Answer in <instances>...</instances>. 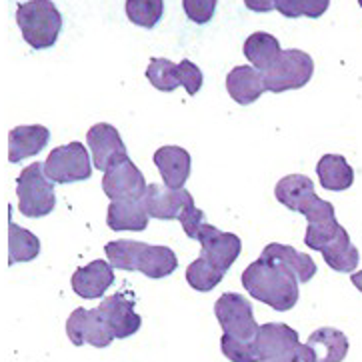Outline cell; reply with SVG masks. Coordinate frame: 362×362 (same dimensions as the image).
Returning <instances> with one entry per match:
<instances>
[{
    "mask_svg": "<svg viewBox=\"0 0 362 362\" xmlns=\"http://www.w3.org/2000/svg\"><path fill=\"white\" fill-rule=\"evenodd\" d=\"M298 279L291 269L284 264L258 258L252 264H248L243 272V286L250 292L252 298L269 304L270 308L286 313L298 303Z\"/></svg>",
    "mask_w": 362,
    "mask_h": 362,
    "instance_id": "6da1fadb",
    "label": "cell"
},
{
    "mask_svg": "<svg viewBox=\"0 0 362 362\" xmlns=\"http://www.w3.org/2000/svg\"><path fill=\"white\" fill-rule=\"evenodd\" d=\"M108 262L118 270H139L148 279L170 276L178 269V258L168 246L146 245L136 240H112L105 246Z\"/></svg>",
    "mask_w": 362,
    "mask_h": 362,
    "instance_id": "7a4b0ae2",
    "label": "cell"
},
{
    "mask_svg": "<svg viewBox=\"0 0 362 362\" xmlns=\"http://www.w3.org/2000/svg\"><path fill=\"white\" fill-rule=\"evenodd\" d=\"M144 202L151 216L158 221H178L188 238H199L200 226L204 224V212L197 209L188 190H175L166 185H148Z\"/></svg>",
    "mask_w": 362,
    "mask_h": 362,
    "instance_id": "3957f363",
    "label": "cell"
},
{
    "mask_svg": "<svg viewBox=\"0 0 362 362\" xmlns=\"http://www.w3.org/2000/svg\"><path fill=\"white\" fill-rule=\"evenodd\" d=\"M16 24L23 33V38L35 48L54 47L62 30V14L52 0H28L16 8Z\"/></svg>",
    "mask_w": 362,
    "mask_h": 362,
    "instance_id": "277c9868",
    "label": "cell"
},
{
    "mask_svg": "<svg viewBox=\"0 0 362 362\" xmlns=\"http://www.w3.org/2000/svg\"><path fill=\"white\" fill-rule=\"evenodd\" d=\"M18 211L28 218H40L54 211V182L45 173V164L35 163L23 168L16 178Z\"/></svg>",
    "mask_w": 362,
    "mask_h": 362,
    "instance_id": "5b68a950",
    "label": "cell"
},
{
    "mask_svg": "<svg viewBox=\"0 0 362 362\" xmlns=\"http://www.w3.org/2000/svg\"><path fill=\"white\" fill-rule=\"evenodd\" d=\"M315 74V60L298 48L282 50L279 60L264 72V86L269 93H286L306 86Z\"/></svg>",
    "mask_w": 362,
    "mask_h": 362,
    "instance_id": "8992f818",
    "label": "cell"
},
{
    "mask_svg": "<svg viewBox=\"0 0 362 362\" xmlns=\"http://www.w3.org/2000/svg\"><path fill=\"white\" fill-rule=\"evenodd\" d=\"M214 315L218 318L222 334L243 342L257 340L260 327L255 320L252 304L246 296L236 292H224L214 304Z\"/></svg>",
    "mask_w": 362,
    "mask_h": 362,
    "instance_id": "52a82bcc",
    "label": "cell"
},
{
    "mask_svg": "<svg viewBox=\"0 0 362 362\" xmlns=\"http://www.w3.org/2000/svg\"><path fill=\"white\" fill-rule=\"evenodd\" d=\"M45 173L54 185L81 182L93 176L90 154L82 142H71L52 148L45 160Z\"/></svg>",
    "mask_w": 362,
    "mask_h": 362,
    "instance_id": "ba28073f",
    "label": "cell"
},
{
    "mask_svg": "<svg viewBox=\"0 0 362 362\" xmlns=\"http://www.w3.org/2000/svg\"><path fill=\"white\" fill-rule=\"evenodd\" d=\"M66 334L74 346L90 344L96 349H106L117 339L98 308H74L66 320Z\"/></svg>",
    "mask_w": 362,
    "mask_h": 362,
    "instance_id": "9c48e42d",
    "label": "cell"
},
{
    "mask_svg": "<svg viewBox=\"0 0 362 362\" xmlns=\"http://www.w3.org/2000/svg\"><path fill=\"white\" fill-rule=\"evenodd\" d=\"M197 240L200 243V257L206 258L211 264L221 269L222 272H228V269L234 264V260L243 252V240L236 234L222 233L209 222H204L200 226Z\"/></svg>",
    "mask_w": 362,
    "mask_h": 362,
    "instance_id": "30bf717a",
    "label": "cell"
},
{
    "mask_svg": "<svg viewBox=\"0 0 362 362\" xmlns=\"http://www.w3.org/2000/svg\"><path fill=\"white\" fill-rule=\"evenodd\" d=\"M146 188L148 185L144 180V175L130 158H124L115 166H110L103 176V190L110 202L144 199Z\"/></svg>",
    "mask_w": 362,
    "mask_h": 362,
    "instance_id": "8fae6325",
    "label": "cell"
},
{
    "mask_svg": "<svg viewBox=\"0 0 362 362\" xmlns=\"http://www.w3.org/2000/svg\"><path fill=\"white\" fill-rule=\"evenodd\" d=\"M304 216L308 221L306 234H304V245L313 250L322 252V248L330 245L339 236L340 228H342L337 221V216H334V206L320 197H316L313 204L304 211Z\"/></svg>",
    "mask_w": 362,
    "mask_h": 362,
    "instance_id": "7c38bea8",
    "label": "cell"
},
{
    "mask_svg": "<svg viewBox=\"0 0 362 362\" xmlns=\"http://www.w3.org/2000/svg\"><path fill=\"white\" fill-rule=\"evenodd\" d=\"M86 142H88L90 154H93L94 168H98L103 173H106L110 166H115L120 160L129 158L127 146L112 124L98 122V124L90 127L86 132Z\"/></svg>",
    "mask_w": 362,
    "mask_h": 362,
    "instance_id": "4fadbf2b",
    "label": "cell"
},
{
    "mask_svg": "<svg viewBox=\"0 0 362 362\" xmlns=\"http://www.w3.org/2000/svg\"><path fill=\"white\" fill-rule=\"evenodd\" d=\"M255 344H257L260 362H269L291 356L292 352L300 346V339H298V332L288 325L267 322V325L258 328Z\"/></svg>",
    "mask_w": 362,
    "mask_h": 362,
    "instance_id": "5bb4252c",
    "label": "cell"
},
{
    "mask_svg": "<svg viewBox=\"0 0 362 362\" xmlns=\"http://www.w3.org/2000/svg\"><path fill=\"white\" fill-rule=\"evenodd\" d=\"M100 315L112 328L117 339H129L134 332H139L142 325L141 315L134 310V300L127 294H112L106 296L103 303L98 304Z\"/></svg>",
    "mask_w": 362,
    "mask_h": 362,
    "instance_id": "9a60e30c",
    "label": "cell"
},
{
    "mask_svg": "<svg viewBox=\"0 0 362 362\" xmlns=\"http://www.w3.org/2000/svg\"><path fill=\"white\" fill-rule=\"evenodd\" d=\"M115 282V267L106 260H93L90 264L74 270L71 284L72 291L81 298H100Z\"/></svg>",
    "mask_w": 362,
    "mask_h": 362,
    "instance_id": "2e32d148",
    "label": "cell"
},
{
    "mask_svg": "<svg viewBox=\"0 0 362 362\" xmlns=\"http://www.w3.org/2000/svg\"><path fill=\"white\" fill-rule=\"evenodd\" d=\"M226 90L234 103H238L240 106L252 105L267 90L264 74L255 66H246V64L234 66L226 76Z\"/></svg>",
    "mask_w": 362,
    "mask_h": 362,
    "instance_id": "e0dca14e",
    "label": "cell"
},
{
    "mask_svg": "<svg viewBox=\"0 0 362 362\" xmlns=\"http://www.w3.org/2000/svg\"><path fill=\"white\" fill-rule=\"evenodd\" d=\"M152 160L163 176L164 185L180 190L190 176V154L180 146H163L154 152Z\"/></svg>",
    "mask_w": 362,
    "mask_h": 362,
    "instance_id": "ac0fdd59",
    "label": "cell"
},
{
    "mask_svg": "<svg viewBox=\"0 0 362 362\" xmlns=\"http://www.w3.org/2000/svg\"><path fill=\"white\" fill-rule=\"evenodd\" d=\"M274 197L292 212H300L313 204V200L318 197L315 190V182L306 175H288L281 178L274 187Z\"/></svg>",
    "mask_w": 362,
    "mask_h": 362,
    "instance_id": "d6986e66",
    "label": "cell"
},
{
    "mask_svg": "<svg viewBox=\"0 0 362 362\" xmlns=\"http://www.w3.org/2000/svg\"><path fill=\"white\" fill-rule=\"evenodd\" d=\"M50 141V130L42 124L14 127L8 132V160L18 164L42 151Z\"/></svg>",
    "mask_w": 362,
    "mask_h": 362,
    "instance_id": "ffe728a7",
    "label": "cell"
},
{
    "mask_svg": "<svg viewBox=\"0 0 362 362\" xmlns=\"http://www.w3.org/2000/svg\"><path fill=\"white\" fill-rule=\"evenodd\" d=\"M151 214L146 211L144 199L136 200H115L108 204L106 222L110 230H134L141 233L146 230Z\"/></svg>",
    "mask_w": 362,
    "mask_h": 362,
    "instance_id": "44dd1931",
    "label": "cell"
},
{
    "mask_svg": "<svg viewBox=\"0 0 362 362\" xmlns=\"http://www.w3.org/2000/svg\"><path fill=\"white\" fill-rule=\"evenodd\" d=\"M306 346L313 351L315 362H342L349 354L346 334L332 327L315 330L306 340Z\"/></svg>",
    "mask_w": 362,
    "mask_h": 362,
    "instance_id": "7402d4cb",
    "label": "cell"
},
{
    "mask_svg": "<svg viewBox=\"0 0 362 362\" xmlns=\"http://www.w3.org/2000/svg\"><path fill=\"white\" fill-rule=\"evenodd\" d=\"M260 258L284 264L286 269H291L296 274V279H298L300 284L308 282L316 274L315 260L308 257V255H304V252H298L296 248H292L288 245L272 243V245H269L262 250Z\"/></svg>",
    "mask_w": 362,
    "mask_h": 362,
    "instance_id": "603a6c76",
    "label": "cell"
},
{
    "mask_svg": "<svg viewBox=\"0 0 362 362\" xmlns=\"http://www.w3.org/2000/svg\"><path fill=\"white\" fill-rule=\"evenodd\" d=\"M243 52H245L246 60H248L257 71H260L264 74V72H269L270 69H272V64L279 60L282 50L281 45H279V40H276V36L258 30V33H252V35L246 38Z\"/></svg>",
    "mask_w": 362,
    "mask_h": 362,
    "instance_id": "cb8c5ba5",
    "label": "cell"
},
{
    "mask_svg": "<svg viewBox=\"0 0 362 362\" xmlns=\"http://www.w3.org/2000/svg\"><path fill=\"white\" fill-rule=\"evenodd\" d=\"M316 175L322 188L332 190V192L346 190L354 182V170L351 164L346 163V158L340 154H325L316 164Z\"/></svg>",
    "mask_w": 362,
    "mask_h": 362,
    "instance_id": "d4e9b609",
    "label": "cell"
},
{
    "mask_svg": "<svg viewBox=\"0 0 362 362\" xmlns=\"http://www.w3.org/2000/svg\"><path fill=\"white\" fill-rule=\"evenodd\" d=\"M322 258L337 272H354L358 267V248L351 243L346 228H340L339 236L322 248Z\"/></svg>",
    "mask_w": 362,
    "mask_h": 362,
    "instance_id": "484cf974",
    "label": "cell"
},
{
    "mask_svg": "<svg viewBox=\"0 0 362 362\" xmlns=\"http://www.w3.org/2000/svg\"><path fill=\"white\" fill-rule=\"evenodd\" d=\"M40 255V240L30 230L21 228L16 222L8 218V264L30 262Z\"/></svg>",
    "mask_w": 362,
    "mask_h": 362,
    "instance_id": "4316f807",
    "label": "cell"
},
{
    "mask_svg": "<svg viewBox=\"0 0 362 362\" xmlns=\"http://www.w3.org/2000/svg\"><path fill=\"white\" fill-rule=\"evenodd\" d=\"M226 272H222L221 269H216L214 264H211L206 258L199 257L197 260H192L187 269V282L190 284V288L199 292H211L212 288H216L224 279Z\"/></svg>",
    "mask_w": 362,
    "mask_h": 362,
    "instance_id": "83f0119b",
    "label": "cell"
},
{
    "mask_svg": "<svg viewBox=\"0 0 362 362\" xmlns=\"http://www.w3.org/2000/svg\"><path fill=\"white\" fill-rule=\"evenodd\" d=\"M146 78L156 90H163V93H173L180 86L178 64L168 59H152L146 69Z\"/></svg>",
    "mask_w": 362,
    "mask_h": 362,
    "instance_id": "f1b7e54d",
    "label": "cell"
},
{
    "mask_svg": "<svg viewBox=\"0 0 362 362\" xmlns=\"http://www.w3.org/2000/svg\"><path fill=\"white\" fill-rule=\"evenodd\" d=\"M124 8L130 23L142 28H154L163 18L164 0H127Z\"/></svg>",
    "mask_w": 362,
    "mask_h": 362,
    "instance_id": "f546056e",
    "label": "cell"
},
{
    "mask_svg": "<svg viewBox=\"0 0 362 362\" xmlns=\"http://www.w3.org/2000/svg\"><path fill=\"white\" fill-rule=\"evenodd\" d=\"M330 6V0H276L274 8L286 18H320Z\"/></svg>",
    "mask_w": 362,
    "mask_h": 362,
    "instance_id": "4dcf8cb0",
    "label": "cell"
},
{
    "mask_svg": "<svg viewBox=\"0 0 362 362\" xmlns=\"http://www.w3.org/2000/svg\"><path fill=\"white\" fill-rule=\"evenodd\" d=\"M221 351L230 362H260L255 340L252 342H243V340L230 339V337L222 334Z\"/></svg>",
    "mask_w": 362,
    "mask_h": 362,
    "instance_id": "1f68e13d",
    "label": "cell"
},
{
    "mask_svg": "<svg viewBox=\"0 0 362 362\" xmlns=\"http://www.w3.org/2000/svg\"><path fill=\"white\" fill-rule=\"evenodd\" d=\"M218 0H182V11L192 23L206 24L211 23Z\"/></svg>",
    "mask_w": 362,
    "mask_h": 362,
    "instance_id": "d6a6232c",
    "label": "cell"
},
{
    "mask_svg": "<svg viewBox=\"0 0 362 362\" xmlns=\"http://www.w3.org/2000/svg\"><path fill=\"white\" fill-rule=\"evenodd\" d=\"M178 71H180V86H185L187 93L190 96H194L200 90L202 81H204L202 71H200L194 62H190L187 59L182 60V62H178Z\"/></svg>",
    "mask_w": 362,
    "mask_h": 362,
    "instance_id": "836d02e7",
    "label": "cell"
},
{
    "mask_svg": "<svg viewBox=\"0 0 362 362\" xmlns=\"http://www.w3.org/2000/svg\"><path fill=\"white\" fill-rule=\"evenodd\" d=\"M269 362H315V356H313V351L306 344H300L296 351L292 352L291 356H284V358H276V361Z\"/></svg>",
    "mask_w": 362,
    "mask_h": 362,
    "instance_id": "e575fe53",
    "label": "cell"
},
{
    "mask_svg": "<svg viewBox=\"0 0 362 362\" xmlns=\"http://www.w3.org/2000/svg\"><path fill=\"white\" fill-rule=\"evenodd\" d=\"M274 2H276V0H245L246 8L252 12L276 11V8H274Z\"/></svg>",
    "mask_w": 362,
    "mask_h": 362,
    "instance_id": "d590c367",
    "label": "cell"
},
{
    "mask_svg": "<svg viewBox=\"0 0 362 362\" xmlns=\"http://www.w3.org/2000/svg\"><path fill=\"white\" fill-rule=\"evenodd\" d=\"M351 281H352V284H354V286H356V288L362 292V270H358V272H352Z\"/></svg>",
    "mask_w": 362,
    "mask_h": 362,
    "instance_id": "8d00e7d4",
    "label": "cell"
},
{
    "mask_svg": "<svg viewBox=\"0 0 362 362\" xmlns=\"http://www.w3.org/2000/svg\"><path fill=\"white\" fill-rule=\"evenodd\" d=\"M358 4H361V8H362V0H358Z\"/></svg>",
    "mask_w": 362,
    "mask_h": 362,
    "instance_id": "74e56055",
    "label": "cell"
}]
</instances>
